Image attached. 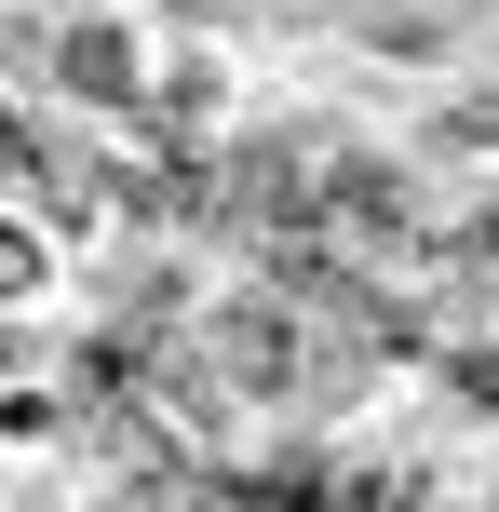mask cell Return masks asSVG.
<instances>
[{
  "label": "cell",
  "instance_id": "1",
  "mask_svg": "<svg viewBox=\"0 0 499 512\" xmlns=\"http://www.w3.org/2000/svg\"><path fill=\"white\" fill-rule=\"evenodd\" d=\"M68 81H95V95H122L135 68H122V41H108V27H81V41H68Z\"/></svg>",
  "mask_w": 499,
  "mask_h": 512
},
{
  "label": "cell",
  "instance_id": "2",
  "mask_svg": "<svg viewBox=\"0 0 499 512\" xmlns=\"http://www.w3.org/2000/svg\"><path fill=\"white\" fill-rule=\"evenodd\" d=\"M0 351H14V337H0Z\"/></svg>",
  "mask_w": 499,
  "mask_h": 512
}]
</instances>
